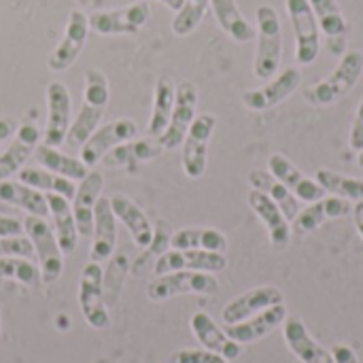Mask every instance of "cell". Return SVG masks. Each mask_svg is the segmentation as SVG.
<instances>
[{"label": "cell", "instance_id": "12", "mask_svg": "<svg viewBox=\"0 0 363 363\" xmlns=\"http://www.w3.org/2000/svg\"><path fill=\"white\" fill-rule=\"evenodd\" d=\"M196 108H198V87L191 81H181L177 85L170 123L164 130V134L157 138L164 149H177L179 145H183V138L191 121L196 119Z\"/></svg>", "mask_w": 363, "mask_h": 363}, {"label": "cell", "instance_id": "40", "mask_svg": "<svg viewBox=\"0 0 363 363\" xmlns=\"http://www.w3.org/2000/svg\"><path fill=\"white\" fill-rule=\"evenodd\" d=\"M0 279L17 281L26 287H38L40 270L26 257H0Z\"/></svg>", "mask_w": 363, "mask_h": 363}, {"label": "cell", "instance_id": "46", "mask_svg": "<svg viewBox=\"0 0 363 363\" xmlns=\"http://www.w3.org/2000/svg\"><path fill=\"white\" fill-rule=\"evenodd\" d=\"M21 232H23L21 221L6 217V215H0V236H19Z\"/></svg>", "mask_w": 363, "mask_h": 363}, {"label": "cell", "instance_id": "16", "mask_svg": "<svg viewBox=\"0 0 363 363\" xmlns=\"http://www.w3.org/2000/svg\"><path fill=\"white\" fill-rule=\"evenodd\" d=\"M268 170H270V174L272 177H277L298 200H304V202H317V200H321V198H325V189L317 183V181H313V179H308L294 162H289L285 155H281V153H274V155H270V160H268Z\"/></svg>", "mask_w": 363, "mask_h": 363}, {"label": "cell", "instance_id": "25", "mask_svg": "<svg viewBox=\"0 0 363 363\" xmlns=\"http://www.w3.org/2000/svg\"><path fill=\"white\" fill-rule=\"evenodd\" d=\"M283 336L289 351L302 363H334L328 349H323L306 330L300 317H287L283 323Z\"/></svg>", "mask_w": 363, "mask_h": 363}, {"label": "cell", "instance_id": "26", "mask_svg": "<svg viewBox=\"0 0 363 363\" xmlns=\"http://www.w3.org/2000/svg\"><path fill=\"white\" fill-rule=\"evenodd\" d=\"M308 2H311V6L315 11L319 30L328 38L330 51L334 55H345L347 36H349V23H347L338 2L336 0H308Z\"/></svg>", "mask_w": 363, "mask_h": 363}, {"label": "cell", "instance_id": "15", "mask_svg": "<svg viewBox=\"0 0 363 363\" xmlns=\"http://www.w3.org/2000/svg\"><path fill=\"white\" fill-rule=\"evenodd\" d=\"M302 83V72L296 66L285 68L277 79H272L264 87H255L242 94V104L249 111H268L283 100H287Z\"/></svg>", "mask_w": 363, "mask_h": 363}, {"label": "cell", "instance_id": "45", "mask_svg": "<svg viewBox=\"0 0 363 363\" xmlns=\"http://www.w3.org/2000/svg\"><path fill=\"white\" fill-rule=\"evenodd\" d=\"M332 357H334V363H359L357 353L349 345H336L332 349Z\"/></svg>", "mask_w": 363, "mask_h": 363}, {"label": "cell", "instance_id": "3", "mask_svg": "<svg viewBox=\"0 0 363 363\" xmlns=\"http://www.w3.org/2000/svg\"><path fill=\"white\" fill-rule=\"evenodd\" d=\"M363 74V53L349 51L342 55L340 64L334 68L330 77L319 81L317 85L304 89V100L313 106H332L340 102L345 96L353 91Z\"/></svg>", "mask_w": 363, "mask_h": 363}, {"label": "cell", "instance_id": "6", "mask_svg": "<svg viewBox=\"0 0 363 363\" xmlns=\"http://www.w3.org/2000/svg\"><path fill=\"white\" fill-rule=\"evenodd\" d=\"M287 13L296 32V60L300 66H311L321 51V30L308 0H285Z\"/></svg>", "mask_w": 363, "mask_h": 363}, {"label": "cell", "instance_id": "31", "mask_svg": "<svg viewBox=\"0 0 363 363\" xmlns=\"http://www.w3.org/2000/svg\"><path fill=\"white\" fill-rule=\"evenodd\" d=\"M213 13L221 30L236 43H249L255 38V28L245 19L236 0H211Z\"/></svg>", "mask_w": 363, "mask_h": 363}, {"label": "cell", "instance_id": "42", "mask_svg": "<svg viewBox=\"0 0 363 363\" xmlns=\"http://www.w3.org/2000/svg\"><path fill=\"white\" fill-rule=\"evenodd\" d=\"M0 257H34V247L26 236H0Z\"/></svg>", "mask_w": 363, "mask_h": 363}, {"label": "cell", "instance_id": "8", "mask_svg": "<svg viewBox=\"0 0 363 363\" xmlns=\"http://www.w3.org/2000/svg\"><path fill=\"white\" fill-rule=\"evenodd\" d=\"M79 306L81 315L94 330H108L111 315L102 294V266L98 262L85 264L79 281Z\"/></svg>", "mask_w": 363, "mask_h": 363}, {"label": "cell", "instance_id": "43", "mask_svg": "<svg viewBox=\"0 0 363 363\" xmlns=\"http://www.w3.org/2000/svg\"><path fill=\"white\" fill-rule=\"evenodd\" d=\"M170 363H228V359H223L221 355L208 351V349H183L172 353Z\"/></svg>", "mask_w": 363, "mask_h": 363}, {"label": "cell", "instance_id": "24", "mask_svg": "<svg viewBox=\"0 0 363 363\" xmlns=\"http://www.w3.org/2000/svg\"><path fill=\"white\" fill-rule=\"evenodd\" d=\"M189 325H191L194 336L198 338V342H200L204 349H208V351L221 355V357L228 359V362H234V359L240 357V353H242L240 345L234 342V340H232V338L213 321L211 315H206V313H196V315H191Z\"/></svg>", "mask_w": 363, "mask_h": 363}, {"label": "cell", "instance_id": "21", "mask_svg": "<svg viewBox=\"0 0 363 363\" xmlns=\"http://www.w3.org/2000/svg\"><path fill=\"white\" fill-rule=\"evenodd\" d=\"M40 145V130L36 123L26 121L17 128V132L13 134V143L9 145V149L0 155V181L13 177L15 172H19L26 162L30 160V155L36 151V147Z\"/></svg>", "mask_w": 363, "mask_h": 363}, {"label": "cell", "instance_id": "28", "mask_svg": "<svg viewBox=\"0 0 363 363\" xmlns=\"http://www.w3.org/2000/svg\"><path fill=\"white\" fill-rule=\"evenodd\" d=\"M45 198H47L49 213H51L53 234L57 238V245L64 255H72L79 245V232H77L72 206H70L68 198H64L60 194H45Z\"/></svg>", "mask_w": 363, "mask_h": 363}, {"label": "cell", "instance_id": "37", "mask_svg": "<svg viewBox=\"0 0 363 363\" xmlns=\"http://www.w3.org/2000/svg\"><path fill=\"white\" fill-rule=\"evenodd\" d=\"M128 272H130V259H128V255L125 253H113L108 257L106 270L102 272V294H104L106 306H115L117 304Z\"/></svg>", "mask_w": 363, "mask_h": 363}, {"label": "cell", "instance_id": "30", "mask_svg": "<svg viewBox=\"0 0 363 363\" xmlns=\"http://www.w3.org/2000/svg\"><path fill=\"white\" fill-rule=\"evenodd\" d=\"M0 204L23 208L28 215H36V217L49 215L45 194L23 185L21 181H9V179L0 181Z\"/></svg>", "mask_w": 363, "mask_h": 363}, {"label": "cell", "instance_id": "4", "mask_svg": "<svg viewBox=\"0 0 363 363\" xmlns=\"http://www.w3.org/2000/svg\"><path fill=\"white\" fill-rule=\"evenodd\" d=\"M23 232L34 247V255L38 257V270L43 285H51L62 277L64 270V253L57 245V238L45 217L28 215L23 219Z\"/></svg>", "mask_w": 363, "mask_h": 363}, {"label": "cell", "instance_id": "33", "mask_svg": "<svg viewBox=\"0 0 363 363\" xmlns=\"http://www.w3.org/2000/svg\"><path fill=\"white\" fill-rule=\"evenodd\" d=\"M36 162L53 172V174H60V177H66L70 181H81L87 177L89 168L81 162V157H72V155H66L62 151H57V147H49V145H38L36 147Z\"/></svg>", "mask_w": 363, "mask_h": 363}, {"label": "cell", "instance_id": "9", "mask_svg": "<svg viewBox=\"0 0 363 363\" xmlns=\"http://www.w3.org/2000/svg\"><path fill=\"white\" fill-rule=\"evenodd\" d=\"M151 9L147 2H136L123 9L96 11L89 15V30L96 34L113 36V34H138L140 28L149 21Z\"/></svg>", "mask_w": 363, "mask_h": 363}, {"label": "cell", "instance_id": "29", "mask_svg": "<svg viewBox=\"0 0 363 363\" xmlns=\"http://www.w3.org/2000/svg\"><path fill=\"white\" fill-rule=\"evenodd\" d=\"M351 213H353V206L349 200L332 196V198H321L317 202H311V206L300 211L294 221H296L298 232L306 234V232H315L317 228H321L323 223H328L332 219H340Z\"/></svg>", "mask_w": 363, "mask_h": 363}, {"label": "cell", "instance_id": "38", "mask_svg": "<svg viewBox=\"0 0 363 363\" xmlns=\"http://www.w3.org/2000/svg\"><path fill=\"white\" fill-rule=\"evenodd\" d=\"M317 183L332 196L336 198H345L349 202H359L363 200V179H351L332 170H317Z\"/></svg>", "mask_w": 363, "mask_h": 363}, {"label": "cell", "instance_id": "36", "mask_svg": "<svg viewBox=\"0 0 363 363\" xmlns=\"http://www.w3.org/2000/svg\"><path fill=\"white\" fill-rule=\"evenodd\" d=\"M17 181H21L23 185L36 189V191H43V194H60L68 200H72L74 191H77V185L74 181L66 179V177H60V174H53L45 168H21L17 172Z\"/></svg>", "mask_w": 363, "mask_h": 363}, {"label": "cell", "instance_id": "13", "mask_svg": "<svg viewBox=\"0 0 363 363\" xmlns=\"http://www.w3.org/2000/svg\"><path fill=\"white\" fill-rule=\"evenodd\" d=\"M136 134H138V128L132 119H115L111 123H104L81 147V162L87 168H94L96 164L102 162V157L108 151H113L115 147L136 138Z\"/></svg>", "mask_w": 363, "mask_h": 363}, {"label": "cell", "instance_id": "20", "mask_svg": "<svg viewBox=\"0 0 363 363\" xmlns=\"http://www.w3.org/2000/svg\"><path fill=\"white\" fill-rule=\"evenodd\" d=\"M94 242L89 251L91 262H104L115 253L117 247V217L111 208V200L100 196L94 208Z\"/></svg>", "mask_w": 363, "mask_h": 363}, {"label": "cell", "instance_id": "23", "mask_svg": "<svg viewBox=\"0 0 363 363\" xmlns=\"http://www.w3.org/2000/svg\"><path fill=\"white\" fill-rule=\"evenodd\" d=\"M164 153V147L160 145L157 138L153 136H145L138 140H128L119 147H115L113 151H108L102 157V164L106 168H121V170H134L140 164H147L155 157H160Z\"/></svg>", "mask_w": 363, "mask_h": 363}, {"label": "cell", "instance_id": "49", "mask_svg": "<svg viewBox=\"0 0 363 363\" xmlns=\"http://www.w3.org/2000/svg\"><path fill=\"white\" fill-rule=\"evenodd\" d=\"M160 2H162V4H166V6H168V9H172V11H179V9L183 6V2H185V0H160Z\"/></svg>", "mask_w": 363, "mask_h": 363}, {"label": "cell", "instance_id": "14", "mask_svg": "<svg viewBox=\"0 0 363 363\" xmlns=\"http://www.w3.org/2000/svg\"><path fill=\"white\" fill-rule=\"evenodd\" d=\"M47 125H45V145L60 147L66 140L70 130V115H72V98L64 83L51 81L47 85Z\"/></svg>", "mask_w": 363, "mask_h": 363}, {"label": "cell", "instance_id": "2", "mask_svg": "<svg viewBox=\"0 0 363 363\" xmlns=\"http://www.w3.org/2000/svg\"><path fill=\"white\" fill-rule=\"evenodd\" d=\"M257 53L253 72L257 79H270L279 72L283 60V26L274 6H257Z\"/></svg>", "mask_w": 363, "mask_h": 363}, {"label": "cell", "instance_id": "47", "mask_svg": "<svg viewBox=\"0 0 363 363\" xmlns=\"http://www.w3.org/2000/svg\"><path fill=\"white\" fill-rule=\"evenodd\" d=\"M17 132V119L15 117H0V147L13 138V134Z\"/></svg>", "mask_w": 363, "mask_h": 363}, {"label": "cell", "instance_id": "1", "mask_svg": "<svg viewBox=\"0 0 363 363\" xmlns=\"http://www.w3.org/2000/svg\"><path fill=\"white\" fill-rule=\"evenodd\" d=\"M111 89H108V79L102 70L89 68L85 72V83H83V104L70 123V130L66 134L64 145L72 151H81V147L87 143V138L98 130V123L104 115V108L108 104Z\"/></svg>", "mask_w": 363, "mask_h": 363}, {"label": "cell", "instance_id": "11", "mask_svg": "<svg viewBox=\"0 0 363 363\" xmlns=\"http://www.w3.org/2000/svg\"><path fill=\"white\" fill-rule=\"evenodd\" d=\"M87 34H89V17L83 11H72L68 15L64 36L60 38V43L55 45V49L47 57L49 70L51 72L68 70L77 62V57L81 55L85 40H87Z\"/></svg>", "mask_w": 363, "mask_h": 363}, {"label": "cell", "instance_id": "22", "mask_svg": "<svg viewBox=\"0 0 363 363\" xmlns=\"http://www.w3.org/2000/svg\"><path fill=\"white\" fill-rule=\"evenodd\" d=\"M247 202H249L251 211L259 217V221L266 225L272 247L279 251L287 249V245L291 240V230H289V223H287V217L283 215V211L259 189L249 191Z\"/></svg>", "mask_w": 363, "mask_h": 363}, {"label": "cell", "instance_id": "48", "mask_svg": "<svg viewBox=\"0 0 363 363\" xmlns=\"http://www.w3.org/2000/svg\"><path fill=\"white\" fill-rule=\"evenodd\" d=\"M353 219H355V228H357L359 236L363 238V200H359V202L353 206Z\"/></svg>", "mask_w": 363, "mask_h": 363}, {"label": "cell", "instance_id": "34", "mask_svg": "<svg viewBox=\"0 0 363 363\" xmlns=\"http://www.w3.org/2000/svg\"><path fill=\"white\" fill-rule=\"evenodd\" d=\"M249 183L253 185V189H259L264 191L281 211L283 215L287 217V221H294L300 213V206H298V198L277 179L272 177L270 172H262V170H253L249 174Z\"/></svg>", "mask_w": 363, "mask_h": 363}, {"label": "cell", "instance_id": "32", "mask_svg": "<svg viewBox=\"0 0 363 363\" xmlns=\"http://www.w3.org/2000/svg\"><path fill=\"white\" fill-rule=\"evenodd\" d=\"M174 96H177V85L170 77H160L155 83V96H153V111L151 119L147 125V134L153 138H160L164 130L170 123L172 106H174Z\"/></svg>", "mask_w": 363, "mask_h": 363}, {"label": "cell", "instance_id": "39", "mask_svg": "<svg viewBox=\"0 0 363 363\" xmlns=\"http://www.w3.org/2000/svg\"><path fill=\"white\" fill-rule=\"evenodd\" d=\"M170 238H172V234H170V230H168V223L164 221V219H160L157 221V225H155V230H153V238H151V242L145 247V251L134 259V264L130 266V272L132 274H145V270L153 264V262H157L166 251H168V247H170ZM155 266V264H153Z\"/></svg>", "mask_w": 363, "mask_h": 363}, {"label": "cell", "instance_id": "35", "mask_svg": "<svg viewBox=\"0 0 363 363\" xmlns=\"http://www.w3.org/2000/svg\"><path fill=\"white\" fill-rule=\"evenodd\" d=\"M172 249H200V251H215L225 253L228 238L213 228H185L172 234L170 238Z\"/></svg>", "mask_w": 363, "mask_h": 363}, {"label": "cell", "instance_id": "44", "mask_svg": "<svg viewBox=\"0 0 363 363\" xmlns=\"http://www.w3.org/2000/svg\"><path fill=\"white\" fill-rule=\"evenodd\" d=\"M351 149L357 151V153L363 149V98L359 106H357L355 121H353V128H351Z\"/></svg>", "mask_w": 363, "mask_h": 363}, {"label": "cell", "instance_id": "27", "mask_svg": "<svg viewBox=\"0 0 363 363\" xmlns=\"http://www.w3.org/2000/svg\"><path fill=\"white\" fill-rule=\"evenodd\" d=\"M108 200H111V208H113L115 217L128 228L134 245L145 249L153 238V225H151L149 217L145 215V211L132 198L121 196V194H115Z\"/></svg>", "mask_w": 363, "mask_h": 363}, {"label": "cell", "instance_id": "50", "mask_svg": "<svg viewBox=\"0 0 363 363\" xmlns=\"http://www.w3.org/2000/svg\"><path fill=\"white\" fill-rule=\"evenodd\" d=\"M357 164H359V166H362V168H363V149H362V151H359V160H357Z\"/></svg>", "mask_w": 363, "mask_h": 363}, {"label": "cell", "instance_id": "17", "mask_svg": "<svg viewBox=\"0 0 363 363\" xmlns=\"http://www.w3.org/2000/svg\"><path fill=\"white\" fill-rule=\"evenodd\" d=\"M285 302V296L281 294V289L277 287H255L238 298H234L221 313V319L225 325H234V323H240V321H247L251 319L253 315L270 308V306H277V304H283Z\"/></svg>", "mask_w": 363, "mask_h": 363}, {"label": "cell", "instance_id": "5", "mask_svg": "<svg viewBox=\"0 0 363 363\" xmlns=\"http://www.w3.org/2000/svg\"><path fill=\"white\" fill-rule=\"evenodd\" d=\"M219 291V281L211 272H196V270H179L168 272L153 279L147 285V298L151 302H164L177 296H213Z\"/></svg>", "mask_w": 363, "mask_h": 363}, {"label": "cell", "instance_id": "10", "mask_svg": "<svg viewBox=\"0 0 363 363\" xmlns=\"http://www.w3.org/2000/svg\"><path fill=\"white\" fill-rule=\"evenodd\" d=\"M228 268V259L223 253L200 251V249H172L166 251L153 266V274L162 277L179 270H196V272H223Z\"/></svg>", "mask_w": 363, "mask_h": 363}, {"label": "cell", "instance_id": "18", "mask_svg": "<svg viewBox=\"0 0 363 363\" xmlns=\"http://www.w3.org/2000/svg\"><path fill=\"white\" fill-rule=\"evenodd\" d=\"M285 319H287V306L283 302V304H277V306H270V308L257 313L253 319L228 325L225 334L238 345H253V342L270 336L277 328H281L285 323Z\"/></svg>", "mask_w": 363, "mask_h": 363}, {"label": "cell", "instance_id": "41", "mask_svg": "<svg viewBox=\"0 0 363 363\" xmlns=\"http://www.w3.org/2000/svg\"><path fill=\"white\" fill-rule=\"evenodd\" d=\"M208 4H211V0H185L183 6L177 11L174 19H172V32L177 36L191 34L200 26Z\"/></svg>", "mask_w": 363, "mask_h": 363}, {"label": "cell", "instance_id": "19", "mask_svg": "<svg viewBox=\"0 0 363 363\" xmlns=\"http://www.w3.org/2000/svg\"><path fill=\"white\" fill-rule=\"evenodd\" d=\"M104 187V177L98 170H89L85 179H81L74 196H72V215H74V223H77V232L79 236H91L94 232V208L96 202L102 194Z\"/></svg>", "mask_w": 363, "mask_h": 363}, {"label": "cell", "instance_id": "7", "mask_svg": "<svg viewBox=\"0 0 363 363\" xmlns=\"http://www.w3.org/2000/svg\"><path fill=\"white\" fill-rule=\"evenodd\" d=\"M217 119L215 115L202 113L196 115L191 121L185 138H183V155H181V166L183 172L189 179H200L206 170V157H208V143L213 138Z\"/></svg>", "mask_w": 363, "mask_h": 363}]
</instances>
